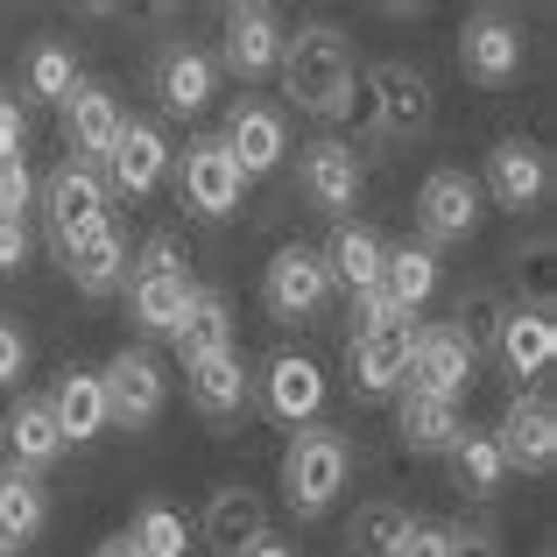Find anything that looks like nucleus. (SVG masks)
<instances>
[{
	"label": "nucleus",
	"mask_w": 557,
	"mask_h": 557,
	"mask_svg": "<svg viewBox=\"0 0 557 557\" xmlns=\"http://www.w3.org/2000/svg\"><path fill=\"white\" fill-rule=\"evenodd\" d=\"M283 92L297 99L304 113L318 121H346L360 99V78H354V42L339 28H304V36H283Z\"/></svg>",
	"instance_id": "1"
},
{
	"label": "nucleus",
	"mask_w": 557,
	"mask_h": 557,
	"mask_svg": "<svg viewBox=\"0 0 557 557\" xmlns=\"http://www.w3.org/2000/svg\"><path fill=\"white\" fill-rule=\"evenodd\" d=\"M346 473H354V451H346L339 431H297L283 451V502L297 516H325L339 502Z\"/></svg>",
	"instance_id": "2"
},
{
	"label": "nucleus",
	"mask_w": 557,
	"mask_h": 557,
	"mask_svg": "<svg viewBox=\"0 0 557 557\" xmlns=\"http://www.w3.org/2000/svg\"><path fill=\"white\" fill-rule=\"evenodd\" d=\"M190 255L177 240H149V261L135 269V283H127V318H135L141 332H177V318H184V304H190Z\"/></svg>",
	"instance_id": "3"
},
{
	"label": "nucleus",
	"mask_w": 557,
	"mask_h": 557,
	"mask_svg": "<svg viewBox=\"0 0 557 557\" xmlns=\"http://www.w3.org/2000/svg\"><path fill=\"white\" fill-rule=\"evenodd\" d=\"M480 184L466 177V170H431L417 190V226H423V247H451V240H473V226H480Z\"/></svg>",
	"instance_id": "4"
},
{
	"label": "nucleus",
	"mask_w": 557,
	"mask_h": 557,
	"mask_svg": "<svg viewBox=\"0 0 557 557\" xmlns=\"http://www.w3.org/2000/svg\"><path fill=\"white\" fill-rule=\"evenodd\" d=\"M360 92H368V113H374L381 135L417 141L423 127H431V78H423L417 64H374Z\"/></svg>",
	"instance_id": "5"
},
{
	"label": "nucleus",
	"mask_w": 557,
	"mask_h": 557,
	"mask_svg": "<svg viewBox=\"0 0 557 557\" xmlns=\"http://www.w3.org/2000/svg\"><path fill=\"white\" fill-rule=\"evenodd\" d=\"M99 395H107V423H127V431H141V423L163 417V368H156V354H141V346H121V354L107 360V374H99Z\"/></svg>",
	"instance_id": "6"
},
{
	"label": "nucleus",
	"mask_w": 557,
	"mask_h": 557,
	"mask_svg": "<svg viewBox=\"0 0 557 557\" xmlns=\"http://www.w3.org/2000/svg\"><path fill=\"white\" fill-rule=\"evenodd\" d=\"M325 297H332V275H325V255H318V247H283V255L261 269V304H269V318H283V325L311 318Z\"/></svg>",
	"instance_id": "7"
},
{
	"label": "nucleus",
	"mask_w": 557,
	"mask_h": 557,
	"mask_svg": "<svg viewBox=\"0 0 557 557\" xmlns=\"http://www.w3.org/2000/svg\"><path fill=\"white\" fill-rule=\"evenodd\" d=\"M42 212H50V240L64 255L78 233H92L107 219V184H99L92 163H57V177L42 184Z\"/></svg>",
	"instance_id": "8"
},
{
	"label": "nucleus",
	"mask_w": 557,
	"mask_h": 557,
	"mask_svg": "<svg viewBox=\"0 0 557 557\" xmlns=\"http://www.w3.org/2000/svg\"><path fill=\"white\" fill-rule=\"evenodd\" d=\"M219 149L233 156L240 184H247V177H269V170L283 163V149H289V127H283V113H275V107L240 99V107L226 113V135H219Z\"/></svg>",
	"instance_id": "9"
},
{
	"label": "nucleus",
	"mask_w": 557,
	"mask_h": 557,
	"mask_svg": "<svg viewBox=\"0 0 557 557\" xmlns=\"http://www.w3.org/2000/svg\"><path fill=\"white\" fill-rule=\"evenodd\" d=\"M459 71L473 85H508L522 71V28L508 22L502 8H487V14H473V22L459 28Z\"/></svg>",
	"instance_id": "10"
},
{
	"label": "nucleus",
	"mask_w": 557,
	"mask_h": 557,
	"mask_svg": "<svg viewBox=\"0 0 557 557\" xmlns=\"http://www.w3.org/2000/svg\"><path fill=\"white\" fill-rule=\"evenodd\" d=\"M473 360H480V354H466V346L451 339L445 325H431V332H417V346H409L403 388H409V395H437V403H459V395L473 388Z\"/></svg>",
	"instance_id": "11"
},
{
	"label": "nucleus",
	"mask_w": 557,
	"mask_h": 557,
	"mask_svg": "<svg viewBox=\"0 0 557 557\" xmlns=\"http://www.w3.org/2000/svg\"><path fill=\"white\" fill-rule=\"evenodd\" d=\"M219 64L233 71L240 85H255V78H269L275 64H283V22H275L269 8H226V42H219Z\"/></svg>",
	"instance_id": "12"
},
{
	"label": "nucleus",
	"mask_w": 557,
	"mask_h": 557,
	"mask_svg": "<svg viewBox=\"0 0 557 557\" xmlns=\"http://www.w3.org/2000/svg\"><path fill=\"white\" fill-rule=\"evenodd\" d=\"M544 190H550V156L536 149V141L508 135V141H494V149H487V198L494 205L530 212V205H544Z\"/></svg>",
	"instance_id": "13"
},
{
	"label": "nucleus",
	"mask_w": 557,
	"mask_h": 557,
	"mask_svg": "<svg viewBox=\"0 0 557 557\" xmlns=\"http://www.w3.org/2000/svg\"><path fill=\"white\" fill-rule=\"evenodd\" d=\"M494 445H502V459L522 466V473H550L557 466V409L544 395H516L502 431H494Z\"/></svg>",
	"instance_id": "14"
},
{
	"label": "nucleus",
	"mask_w": 557,
	"mask_h": 557,
	"mask_svg": "<svg viewBox=\"0 0 557 557\" xmlns=\"http://www.w3.org/2000/svg\"><path fill=\"white\" fill-rule=\"evenodd\" d=\"M297 177H304L311 212H332V219H339V212H354V205H360V156L346 149V141H332V135L304 149V170H297Z\"/></svg>",
	"instance_id": "15"
},
{
	"label": "nucleus",
	"mask_w": 557,
	"mask_h": 557,
	"mask_svg": "<svg viewBox=\"0 0 557 557\" xmlns=\"http://www.w3.org/2000/svg\"><path fill=\"white\" fill-rule=\"evenodd\" d=\"M64 275L71 289H85V297H113V289L127 283V240L113 219H99L92 233H78V240L64 247Z\"/></svg>",
	"instance_id": "16"
},
{
	"label": "nucleus",
	"mask_w": 557,
	"mask_h": 557,
	"mask_svg": "<svg viewBox=\"0 0 557 557\" xmlns=\"http://www.w3.org/2000/svg\"><path fill=\"white\" fill-rule=\"evenodd\" d=\"M409 346H417V318H403V325H381V332H360L354 339V388L360 395H395L409 374Z\"/></svg>",
	"instance_id": "17"
},
{
	"label": "nucleus",
	"mask_w": 557,
	"mask_h": 557,
	"mask_svg": "<svg viewBox=\"0 0 557 557\" xmlns=\"http://www.w3.org/2000/svg\"><path fill=\"white\" fill-rule=\"evenodd\" d=\"M261 409H269L275 423H311L318 409H325V374H318V360L275 354L269 374H261Z\"/></svg>",
	"instance_id": "18"
},
{
	"label": "nucleus",
	"mask_w": 557,
	"mask_h": 557,
	"mask_svg": "<svg viewBox=\"0 0 557 557\" xmlns=\"http://www.w3.org/2000/svg\"><path fill=\"white\" fill-rule=\"evenodd\" d=\"M261 536H269V508H261L255 487H219L205 502V544L219 557H247Z\"/></svg>",
	"instance_id": "19"
},
{
	"label": "nucleus",
	"mask_w": 557,
	"mask_h": 557,
	"mask_svg": "<svg viewBox=\"0 0 557 557\" xmlns=\"http://www.w3.org/2000/svg\"><path fill=\"white\" fill-rule=\"evenodd\" d=\"M107 163H113V184H121L127 198H149V190L163 184V170H170L163 127L156 121H121V141L107 149Z\"/></svg>",
	"instance_id": "20"
},
{
	"label": "nucleus",
	"mask_w": 557,
	"mask_h": 557,
	"mask_svg": "<svg viewBox=\"0 0 557 557\" xmlns=\"http://www.w3.org/2000/svg\"><path fill=\"white\" fill-rule=\"evenodd\" d=\"M184 374H190V403H198V417H240V409H247V360H240V346L190 360Z\"/></svg>",
	"instance_id": "21"
},
{
	"label": "nucleus",
	"mask_w": 557,
	"mask_h": 557,
	"mask_svg": "<svg viewBox=\"0 0 557 557\" xmlns=\"http://www.w3.org/2000/svg\"><path fill=\"white\" fill-rule=\"evenodd\" d=\"M184 198L198 205L205 219H226L233 205H240V170H233V156L219 149V141H198V149L184 156Z\"/></svg>",
	"instance_id": "22"
},
{
	"label": "nucleus",
	"mask_w": 557,
	"mask_h": 557,
	"mask_svg": "<svg viewBox=\"0 0 557 557\" xmlns=\"http://www.w3.org/2000/svg\"><path fill=\"white\" fill-rule=\"evenodd\" d=\"M42 522H50V502H42V480L22 473V466H0V550H22L42 536Z\"/></svg>",
	"instance_id": "23"
},
{
	"label": "nucleus",
	"mask_w": 557,
	"mask_h": 557,
	"mask_svg": "<svg viewBox=\"0 0 557 557\" xmlns=\"http://www.w3.org/2000/svg\"><path fill=\"white\" fill-rule=\"evenodd\" d=\"M64 121H71V141H78V163H99V156L121 141V99L107 92V85H78V92L64 99Z\"/></svg>",
	"instance_id": "24"
},
{
	"label": "nucleus",
	"mask_w": 557,
	"mask_h": 557,
	"mask_svg": "<svg viewBox=\"0 0 557 557\" xmlns=\"http://www.w3.org/2000/svg\"><path fill=\"white\" fill-rule=\"evenodd\" d=\"M381 297H388L395 304V311H403V318H417L423 311V304H431V289H437V255H431V247H388V255H381Z\"/></svg>",
	"instance_id": "25"
},
{
	"label": "nucleus",
	"mask_w": 557,
	"mask_h": 557,
	"mask_svg": "<svg viewBox=\"0 0 557 557\" xmlns=\"http://www.w3.org/2000/svg\"><path fill=\"white\" fill-rule=\"evenodd\" d=\"M50 423H57V437H64V445H85V437L107 431V395H99V374L71 368L64 381H57V395H50Z\"/></svg>",
	"instance_id": "26"
},
{
	"label": "nucleus",
	"mask_w": 557,
	"mask_h": 557,
	"mask_svg": "<svg viewBox=\"0 0 557 557\" xmlns=\"http://www.w3.org/2000/svg\"><path fill=\"white\" fill-rule=\"evenodd\" d=\"M212 85H219V64L205 50H190V42L163 50V64H156V92H163L170 113H198L212 99Z\"/></svg>",
	"instance_id": "27"
},
{
	"label": "nucleus",
	"mask_w": 557,
	"mask_h": 557,
	"mask_svg": "<svg viewBox=\"0 0 557 557\" xmlns=\"http://www.w3.org/2000/svg\"><path fill=\"white\" fill-rule=\"evenodd\" d=\"M177 354H184V368L190 360H205V354H226L233 346V311H226V297L219 289H190V304H184V318H177Z\"/></svg>",
	"instance_id": "28"
},
{
	"label": "nucleus",
	"mask_w": 557,
	"mask_h": 557,
	"mask_svg": "<svg viewBox=\"0 0 557 557\" xmlns=\"http://www.w3.org/2000/svg\"><path fill=\"white\" fill-rule=\"evenodd\" d=\"M395 431H403L409 451H451L466 431L459 403H437V395H409L403 388V409H395Z\"/></svg>",
	"instance_id": "29"
},
{
	"label": "nucleus",
	"mask_w": 557,
	"mask_h": 557,
	"mask_svg": "<svg viewBox=\"0 0 557 557\" xmlns=\"http://www.w3.org/2000/svg\"><path fill=\"white\" fill-rule=\"evenodd\" d=\"M494 346H502V360H508L516 374H544L550 360H557V325H550V311H508L502 332H494Z\"/></svg>",
	"instance_id": "30"
},
{
	"label": "nucleus",
	"mask_w": 557,
	"mask_h": 557,
	"mask_svg": "<svg viewBox=\"0 0 557 557\" xmlns=\"http://www.w3.org/2000/svg\"><path fill=\"white\" fill-rule=\"evenodd\" d=\"M0 437L14 445V466H22V473H42V466L64 459V437H57V423H50V403H14V417L0 423Z\"/></svg>",
	"instance_id": "31"
},
{
	"label": "nucleus",
	"mask_w": 557,
	"mask_h": 557,
	"mask_svg": "<svg viewBox=\"0 0 557 557\" xmlns=\"http://www.w3.org/2000/svg\"><path fill=\"white\" fill-rule=\"evenodd\" d=\"M381 255H388V247H381L368 226H339V233H332V247H325V275H332V283H346L354 297H368V289L381 283Z\"/></svg>",
	"instance_id": "32"
},
{
	"label": "nucleus",
	"mask_w": 557,
	"mask_h": 557,
	"mask_svg": "<svg viewBox=\"0 0 557 557\" xmlns=\"http://www.w3.org/2000/svg\"><path fill=\"white\" fill-rule=\"evenodd\" d=\"M445 459H451L459 494H480V502L508 480V459H502V445H494V431H459V445H451Z\"/></svg>",
	"instance_id": "33"
},
{
	"label": "nucleus",
	"mask_w": 557,
	"mask_h": 557,
	"mask_svg": "<svg viewBox=\"0 0 557 557\" xmlns=\"http://www.w3.org/2000/svg\"><path fill=\"white\" fill-rule=\"evenodd\" d=\"M409 508H395V502H368L354 516V536H346V544H354V557H395L403 550V536H409Z\"/></svg>",
	"instance_id": "34"
},
{
	"label": "nucleus",
	"mask_w": 557,
	"mask_h": 557,
	"mask_svg": "<svg viewBox=\"0 0 557 557\" xmlns=\"http://www.w3.org/2000/svg\"><path fill=\"white\" fill-rule=\"evenodd\" d=\"M28 92L36 99H50V107H64L71 92H78V57L64 50V42H36V50H28Z\"/></svg>",
	"instance_id": "35"
},
{
	"label": "nucleus",
	"mask_w": 557,
	"mask_h": 557,
	"mask_svg": "<svg viewBox=\"0 0 557 557\" xmlns=\"http://www.w3.org/2000/svg\"><path fill=\"white\" fill-rule=\"evenodd\" d=\"M127 536H135V550H141V557H190L184 516H177V508H163V502H149V508H141V522H135Z\"/></svg>",
	"instance_id": "36"
},
{
	"label": "nucleus",
	"mask_w": 557,
	"mask_h": 557,
	"mask_svg": "<svg viewBox=\"0 0 557 557\" xmlns=\"http://www.w3.org/2000/svg\"><path fill=\"white\" fill-rule=\"evenodd\" d=\"M445 332L466 346V354H480V346H487L494 332H502V304H494L487 289H473V297H459V318H451Z\"/></svg>",
	"instance_id": "37"
},
{
	"label": "nucleus",
	"mask_w": 557,
	"mask_h": 557,
	"mask_svg": "<svg viewBox=\"0 0 557 557\" xmlns=\"http://www.w3.org/2000/svg\"><path fill=\"white\" fill-rule=\"evenodd\" d=\"M522 261V289H530V311H550V289H557V269H550V240H536L530 255H516Z\"/></svg>",
	"instance_id": "38"
},
{
	"label": "nucleus",
	"mask_w": 557,
	"mask_h": 557,
	"mask_svg": "<svg viewBox=\"0 0 557 557\" xmlns=\"http://www.w3.org/2000/svg\"><path fill=\"white\" fill-rule=\"evenodd\" d=\"M28 205H36V177H28V163H0V219H22Z\"/></svg>",
	"instance_id": "39"
},
{
	"label": "nucleus",
	"mask_w": 557,
	"mask_h": 557,
	"mask_svg": "<svg viewBox=\"0 0 557 557\" xmlns=\"http://www.w3.org/2000/svg\"><path fill=\"white\" fill-rule=\"evenodd\" d=\"M22 374H28V339H22V325L0 311V388H14Z\"/></svg>",
	"instance_id": "40"
},
{
	"label": "nucleus",
	"mask_w": 557,
	"mask_h": 557,
	"mask_svg": "<svg viewBox=\"0 0 557 557\" xmlns=\"http://www.w3.org/2000/svg\"><path fill=\"white\" fill-rule=\"evenodd\" d=\"M22 141H28V113L14 107V92H0V163H22Z\"/></svg>",
	"instance_id": "41"
},
{
	"label": "nucleus",
	"mask_w": 557,
	"mask_h": 557,
	"mask_svg": "<svg viewBox=\"0 0 557 557\" xmlns=\"http://www.w3.org/2000/svg\"><path fill=\"white\" fill-rule=\"evenodd\" d=\"M395 557H451V530L445 522H409V536H403Z\"/></svg>",
	"instance_id": "42"
},
{
	"label": "nucleus",
	"mask_w": 557,
	"mask_h": 557,
	"mask_svg": "<svg viewBox=\"0 0 557 557\" xmlns=\"http://www.w3.org/2000/svg\"><path fill=\"white\" fill-rule=\"evenodd\" d=\"M28 261V226L22 219H0V275H14Z\"/></svg>",
	"instance_id": "43"
},
{
	"label": "nucleus",
	"mask_w": 557,
	"mask_h": 557,
	"mask_svg": "<svg viewBox=\"0 0 557 557\" xmlns=\"http://www.w3.org/2000/svg\"><path fill=\"white\" fill-rule=\"evenodd\" d=\"M451 557H502V544L480 530H451Z\"/></svg>",
	"instance_id": "44"
},
{
	"label": "nucleus",
	"mask_w": 557,
	"mask_h": 557,
	"mask_svg": "<svg viewBox=\"0 0 557 557\" xmlns=\"http://www.w3.org/2000/svg\"><path fill=\"white\" fill-rule=\"evenodd\" d=\"M92 557H141V550H135V536H127V530H121V536H107V544H99Z\"/></svg>",
	"instance_id": "45"
},
{
	"label": "nucleus",
	"mask_w": 557,
	"mask_h": 557,
	"mask_svg": "<svg viewBox=\"0 0 557 557\" xmlns=\"http://www.w3.org/2000/svg\"><path fill=\"white\" fill-rule=\"evenodd\" d=\"M247 557H297V544H283V536H261V544L247 550Z\"/></svg>",
	"instance_id": "46"
},
{
	"label": "nucleus",
	"mask_w": 557,
	"mask_h": 557,
	"mask_svg": "<svg viewBox=\"0 0 557 557\" xmlns=\"http://www.w3.org/2000/svg\"><path fill=\"white\" fill-rule=\"evenodd\" d=\"M0 557H8V550H0Z\"/></svg>",
	"instance_id": "47"
}]
</instances>
